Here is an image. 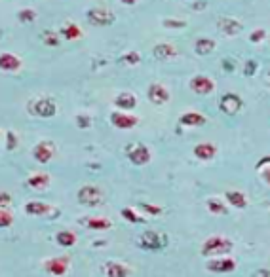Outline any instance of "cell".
Wrapping results in <instances>:
<instances>
[{
	"mask_svg": "<svg viewBox=\"0 0 270 277\" xmlns=\"http://www.w3.org/2000/svg\"><path fill=\"white\" fill-rule=\"evenodd\" d=\"M152 53H154V57H156V59L167 61V59H171V57L177 55V48L171 46V44H158V46H154Z\"/></svg>",
	"mask_w": 270,
	"mask_h": 277,
	"instance_id": "cell-16",
	"label": "cell"
},
{
	"mask_svg": "<svg viewBox=\"0 0 270 277\" xmlns=\"http://www.w3.org/2000/svg\"><path fill=\"white\" fill-rule=\"evenodd\" d=\"M122 217L126 218V220H130V222H143V218L133 211V209H122Z\"/></svg>",
	"mask_w": 270,
	"mask_h": 277,
	"instance_id": "cell-30",
	"label": "cell"
},
{
	"mask_svg": "<svg viewBox=\"0 0 270 277\" xmlns=\"http://www.w3.org/2000/svg\"><path fill=\"white\" fill-rule=\"evenodd\" d=\"M44 268H46V271L53 273V275H63V273L69 269V258L59 256V258L46 260V262H44Z\"/></svg>",
	"mask_w": 270,
	"mask_h": 277,
	"instance_id": "cell-12",
	"label": "cell"
},
{
	"mask_svg": "<svg viewBox=\"0 0 270 277\" xmlns=\"http://www.w3.org/2000/svg\"><path fill=\"white\" fill-rule=\"evenodd\" d=\"M139 245L143 249H148V251H158L166 245V237L160 235L158 232H145L139 237Z\"/></svg>",
	"mask_w": 270,
	"mask_h": 277,
	"instance_id": "cell-3",
	"label": "cell"
},
{
	"mask_svg": "<svg viewBox=\"0 0 270 277\" xmlns=\"http://www.w3.org/2000/svg\"><path fill=\"white\" fill-rule=\"evenodd\" d=\"M189 86H191V89L194 93H198V95H208V93H211V91L215 89V82L211 78H208V76H194Z\"/></svg>",
	"mask_w": 270,
	"mask_h": 277,
	"instance_id": "cell-9",
	"label": "cell"
},
{
	"mask_svg": "<svg viewBox=\"0 0 270 277\" xmlns=\"http://www.w3.org/2000/svg\"><path fill=\"white\" fill-rule=\"evenodd\" d=\"M139 53L137 52H131V53H126V55H124L122 57V61L124 63H128V65H137V63H139Z\"/></svg>",
	"mask_w": 270,
	"mask_h": 277,
	"instance_id": "cell-32",
	"label": "cell"
},
{
	"mask_svg": "<svg viewBox=\"0 0 270 277\" xmlns=\"http://www.w3.org/2000/svg\"><path fill=\"white\" fill-rule=\"evenodd\" d=\"M227 196V199L234 205V207L238 209H244L245 205H247V199H245V196L242 194V192H236V190H230L225 194Z\"/></svg>",
	"mask_w": 270,
	"mask_h": 277,
	"instance_id": "cell-22",
	"label": "cell"
},
{
	"mask_svg": "<svg viewBox=\"0 0 270 277\" xmlns=\"http://www.w3.org/2000/svg\"><path fill=\"white\" fill-rule=\"evenodd\" d=\"M50 211H53L52 205H48V203H44V201H29L25 205V213L27 215H31V217H44V215H48Z\"/></svg>",
	"mask_w": 270,
	"mask_h": 277,
	"instance_id": "cell-14",
	"label": "cell"
},
{
	"mask_svg": "<svg viewBox=\"0 0 270 277\" xmlns=\"http://www.w3.org/2000/svg\"><path fill=\"white\" fill-rule=\"evenodd\" d=\"M27 184H29L31 188H36V190H42V188H46V186L50 184V177H48L46 173L31 175V177L27 179Z\"/></svg>",
	"mask_w": 270,
	"mask_h": 277,
	"instance_id": "cell-21",
	"label": "cell"
},
{
	"mask_svg": "<svg viewBox=\"0 0 270 277\" xmlns=\"http://www.w3.org/2000/svg\"><path fill=\"white\" fill-rule=\"evenodd\" d=\"M14 222V215L6 207H0V228H8Z\"/></svg>",
	"mask_w": 270,
	"mask_h": 277,
	"instance_id": "cell-27",
	"label": "cell"
},
{
	"mask_svg": "<svg viewBox=\"0 0 270 277\" xmlns=\"http://www.w3.org/2000/svg\"><path fill=\"white\" fill-rule=\"evenodd\" d=\"M213 50H215V42L211 38H198L194 42V52L198 53V55H208Z\"/></svg>",
	"mask_w": 270,
	"mask_h": 277,
	"instance_id": "cell-20",
	"label": "cell"
},
{
	"mask_svg": "<svg viewBox=\"0 0 270 277\" xmlns=\"http://www.w3.org/2000/svg\"><path fill=\"white\" fill-rule=\"evenodd\" d=\"M35 18H36V14L33 12V10L25 8V10L19 12V21H33Z\"/></svg>",
	"mask_w": 270,
	"mask_h": 277,
	"instance_id": "cell-33",
	"label": "cell"
},
{
	"mask_svg": "<svg viewBox=\"0 0 270 277\" xmlns=\"http://www.w3.org/2000/svg\"><path fill=\"white\" fill-rule=\"evenodd\" d=\"M219 108L221 112L228 114V116H234L242 110V99L234 93H227V95L221 97V103H219Z\"/></svg>",
	"mask_w": 270,
	"mask_h": 277,
	"instance_id": "cell-4",
	"label": "cell"
},
{
	"mask_svg": "<svg viewBox=\"0 0 270 277\" xmlns=\"http://www.w3.org/2000/svg\"><path fill=\"white\" fill-rule=\"evenodd\" d=\"M268 76H270V72H268Z\"/></svg>",
	"mask_w": 270,
	"mask_h": 277,
	"instance_id": "cell-43",
	"label": "cell"
},
{
	"mask_svg": "<svg viewBox=\"0 0 270 277\" xmlns=\"http://www.w3.org/2000/svg\"><path fill=\"white\" fill-rule=\"evenodd\" d=\"M87 21L96 27H105V25H111V23H113L114 16L109 12V10L92 8L89 12H87Z\"/></svg>",
	"mask_w": 270,
	"mask_h": 277,
	"instance_id": "cell-5",
	"label": "cell"
},
{
	"mask_svg": "<svg viewBox=\"0 0 270 277\" xmlns=\"http://www.w3.org/2000/svg\"><path fill=\"white\" fill-rule=\"evenodd\" d=\"M120 2H122V4H135L137 0H120Z\"/></svg>",
	"mask_w": 270,
	"mask_h": 277,
	"instance_id": "cell-42",
	"label": "cell"
},
{
	"mask_svg": "<svg viewBox=\"0 0 270 277\" xmlns=\"http://www.w3.org/2000/svg\"><path fill=\"white\" fill-rule=\"evenodd\" d=\"M8 138H10V145H8V150H14L16 148V133H8Z\"/></svg>",
	"mask_w": 270,
	"mask_h": 277,
	"instance_id": "cell-40",
	"label": "cell"
},
{
	"mask_svg": "<svg viewBox=\"0 0 270 277\" xmlns=\"http://www.w3.org/2000/svg\"><path fill=\"white\" fill-rule=\"evenodd\" d=\"M114 104L120 108V110H131V108H135L137 106V99L133 93H128V91H124L120 95L114 99Z\"/></svg>",
	"mask_w": 270,
	"mask_h": 277,
	"instance_id": "cell-18",
	"label": "cell"
},
{
	"mask_svg": "<svg viewBox=\"0 0 270 277\" xmlns=\"http://www.w3.org/2000/svg\"><path fill=\"white\" fill-rule=\"evenodd\" d=\"M61 33H63V36H65L67 40H76V38H80V36H82V31H80V27L74 25V23L67 25L61 31Z\"/></svg>",
	"mask_w": 270,
	"mask_h": 277,
	"instance_id": "cell-25",
	"label": "cell"
},
{
	"mask_svg": "<svg viewBox=\"0 0 270 277\" xmlns=\"http://www.w3.org/2000/svg\"><path fill=\"white\" fill-rule=\"evenodd\" d=\"M55 154V145L50 143V141H42V143H38L33 150V156H35L36 162H40V164H48L50 160L53 158Z\"/></svg>",
	"mask_w": 270,
	"mask_h": 277,
	"instance_id": "cell-7",
	"label": "cell"
},
{
	"mask_svg": "<svg viewBox=\"0 0 270 277\" xmlns=\"http://www.w3.org/2000/svg\"><path fill=\"white\" fill-rule=\"evenodd\" d=\"M10 201H12V196H10L8 192H0V207L10 205Z\"/></svg>",
	"mask_w": 270,
	"mask_h": 277,
	"instance_id": "cell-36",
	"label": "cell"
},
{
	"mask_svg": "<svg viewBox=\"0 0 270 277\" xmlns=\"http://www.w3.org/2000/svg\"><path fill=\"white\" fill-rule=\"evenodd\" d=\"M107 275L109 277H126L128 275V269L124 268L122 264H118V262H109V264H107Z\"/></svg>",
	"mask_w": 270,
	"mask_h": 277,
	"instance_id": "cell-24",
	"label": "cell"
},
{
	"mask_svg": "<svg viewBox=\"0 0 270 277\" xmlns=\"http://www.w3.org/2000/svg\"><path fill=\"white\" fill-rule=\"evenodd\" d=\"M261 175H262V179H264V181H266V182L270 184V165L266 167V169H262Z\"/></svg>",
	"mask_w": 270,
	"mask_h": 277,
	"instance_id": "cell-41",
	"label": "cell"
},
{
	"mask_svg": "<svg viewBox=\"0 0 270 277\" xmlns=\"http://www.w3.org/2000/svg\"><path fill=\"white\" fill-rule=\"evenodd\" d=\"M208 207H209V211H211V213H217V215H221V213H227L225 205H223L221 201H217V199H209Z\"/></svg>",
	"mask_w": 270,
	"mask_h": 277,
	"instance_id": "cell-29",
	"label": "cell"
},
{
	"mask_svg": "<svg viewBox=\"0 0 270 277\" xmlns=\"http://www.w3.org/2000/svg\"><path fill=\"white\" fill-rule=\"evenodd\" d=\"M264 36H266V33H264L262 29H259V31H253L251 35H249V40H251V42H261Z\"/></svg>",
	"mask_w": 270,
	"mask_h": 277,
	"instance_id": "cell-34",
	"label": "cell"
},
{
	"mask_svg": "<svg viewBox=\"0 0 270 277\" xmlns=\"http://www.w3.org/2000/svg\"><path fill=\"white\" fill-rule=\"evenodd\" d=\"M141 207L147 209L150 215H160V213H162V209H160V207H154V205H148V203H143Z\"/></svg>",
	"mask_w": 270,
	"mask_h": 277,
	"instance_id": "cell-37",
	"label": "cell"
},
{
	"mask_svg": "<svg viewBox=\"0 0 270 277\" xmlns=\"http://www.w3.org/2000/svg\"><path fill=\"white\" fill-rule=\"evenodd\" d=\"M179 121H181V125H187V127H200L206 123V118L198 112H185L179 118Z\"/></svg>",
	"mask_w": 270,
	"mask_h": 277,
	"instance_id": "cell-19",
	"label": "cell"
},
{
	"mask_svg": "<svg viewBox=\"0 0 270 277\" xmlns=\"http://www.w3.org/2000/svg\"><path fill=\"white\" fill-rule=\"evenodd\" d=\"M147 97L152 104H158L160 106V104H166L169 101V91L162 84H150L147 91Z\"/></svg>",
	"mask_w": 270,
	"mask_h": 277,
	"instance_id": "cell-8",
	"label": "cell"
},
{
	"mask_svg": "<svg viewBox=\"0 0 270 277\" xmlns=\"http://www.w3.org/2000/svg\"><path fill=\"white\" fill-rule=\"evenodd\" d=\"M86 224L92 230H107V228H111V222L107 218H87Z\"/></svg>",
	"mask_w": 270,
	"mask_h": 277,
	"instance_id": "cell-26",
	"label": "cell"
},
{
	"mask_svg": "<svg viewBox=\"0 0 270 277\" xmlns=\"http://www.w3.org/2000/svg\"><path fill=\"white\" fill-rule=\"evenodd\" d=\"M164 27H173V29H181V27H185V21H179V19H166V21H164Z\"/></svg>",
	"mask_w": 270,
	"mask_h": 277,
	"instance_id": "cell-35",
	"label": "cell"
},
{
	"mask_svg": "<svg viewBox=\"0 0 270 277\" xmlns=\"http://www.w3.org/2000/svg\"><path fill=\"white\" fill-rule=\"evenodd\" d=\"M21 69V59L14 53H0V70L18 72Z\"/></svg>",
	"mask_w": 270,
	"mask_h": 277,
	"instance_id": "cell-13",
	"label": "cell"
},
{
	"mask_svg": "<svg viewBox=\"0 0 270 277\" xmlns=\"http://www.w3.org/2000/svg\"><path fill=\"white\" fill-rule=\"evenodd\" d=\"M111 121H113L114 127H118V129H131V127L137 125L139 118L137 116H130V114L126 112H113L111 114Z\"/></svg>",
	"mask_w": 270,
	"mask_h": 277,
	"instance_id": "cell-10",
	"label": "cell"
},
{
	"mask_svg": "<svg viewBox=\"0 0 270 277\" xmlns=\"http://www.w3.org/2000/svg\"><path fill=\"white\" fill-rule=\"evenodd\" d=\"M217 25H219V31L225 33V35H228V36L238 35L240 29H242V23L236 21V19H232V18H221Z\"/></svg>",
	"mask_w": 270,
	"mask_h": 277,
	"instance_id": "cell-15",
	"label": "cell"
},
{
	"mask_svg": "<svg viewBox=\"0 0 270 277\" xmlns=\"http://www.w3.org/2000/svg\"><path fill=\"white\" fill-rule=\"evenodd\" d=\"M29 112L38 118H53L57 112V104L53 103L52 99H36L29 103Z\"/></svg>",
	"mask_w": 270,
	"mask_h": 277,
	"instance_id": "cell-1",
	"label": "cell"
},
{
	"mask_svg": "<svg viewBox=\"0 0 270 277\" xmlns=\"http://www.w3.org/2000/svg\"><path fill=\"white\" fill-rule=\"evenodd\" d=\"M128 158L133 165H147L150 162V150L145 145H133L128 148Z\"/></svg>",
	"mask_w": 270,
	"mask_h": 277,
	"instance_id": "cell-6",
	"label": "cell"
},
{
	"mask_svg": "<svg viewBox=\"0 0 270 277\" xmlns=\"http://www.w3.org/2000/svg\"><path fill=\"white\" fill-rule=\"evenodd\" d=\"M255 69H257V63H255V61H249V63L245 65V74H247V76H251Z\"/></svg>",
	"mask_w": 270,
	"mask_h": 277,
	"instance_id": "cell-38",
	"label": "cell"
},
{
	"mask_svg": "<svg viewBox=\"0 0 270 277\" xmlns=\"http://www.w3.org/2000/svg\"><path fill=\"white\" fill-rule=\"evenodd\" d=\"M55 241L59 243L61 247H72V245L76 243V235L72 234V232L63 230V232H59V234L55 235Z\"/></svg>",
	"mask_w": 270,
	"mask_h": 277,
	"instance_id": "cell-23",
	"label": "cell"
},
{
	"mask_svg": "<svg viewBox=\"0 0 270 277\" xmlns=\"http://www.w3.org/2000/svg\"><path fill=\"white\" fill-rule=\"evenodd\" d=\"M234 268V262L232 260H221V262H211L209 269H232Z\"/></svg>",
	"mask_w": 270,
	"mask_h": 277,
	"instance_id": "cell-28",
	"label": "cell"
},
{
	"mask_svg": "<svg viewBox=\"0 0 270 277\" xmlns=\"http://www.w3.org/2000/svg\"><path fill=\"white\" fill-rule=\"evenodd\" d=\"M44 44L46 46H59V38H57V35L55 33H44Z\"/></svg>",
	"mask_w": 270,
	"mask_h": 277,
	"instance_id": "cell-31",
	"label": "cell"
},
{
	"mask_svg": "<svg viewBox=\"0 0 270 277\" xmlns=\"http://www.w3.org/2000/svg\"><path fill=\"white\" fill-rule=\"evenodd\" d=\"M78 201L87 207H96L103 201V194L97 186H82L78 190Z\"/></svg>",
	"mask_w": 270,
	"mask_h": 277,
	"instance_id": "cell-2",
	"label": "cell"
},
{
	"mask_svg": "<svg viewBox=\"0 0 270 277\" xmlns=\"http://www.w3.org/2000/svg\"><path fill=\"white\" fill-rule=\"evenodd\" d=\"M78 125L80 127H89V118L87 116H78Z\"/></svg>",
	"mask_w": 270,
	"mask_h": 277,
	"instance_id": "cell-39",
	"label": "cell"
},
{
	"mask_svg": "<svg viewBox=\"0 0 270 277\" xmlns=\"http://www.w3.org/2000/svg\"><path fill=\"white\" fill-rule=\"evenodd\" d=\"M217 154V147L211 145V143H200L194 147V156L200 158V160H211Z\"/></svg>",
	"mask_w": 270,
	"mask_h": 277,
	"instance_id": "cell-17",
	"label": "cell"
},
{
	"mask_svg": "<svg viewBox=\"0 0 270 277\" xmlns=\"http://www.w3.org/2000/svg\"><path fill=\"white\" fill-rule=\"evenodd\" d=\"M230 247H232V243L228 241V239H223V237H211V239L206 241L202 252H204V254H209V252H227Z\"/></svg>",
	"mask_w": 270,
	"mask_h": 277,
	"instance_id": "cell-11",
	"label": "cell"
}]
</instances>
